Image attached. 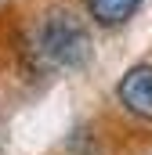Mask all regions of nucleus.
<instances>
[{
  "label": "nucleus",
  "instance_id": "f257e3e1",
  "mask_svg": "<svg viewBox=\"0 0 152 155\" xmlns=\"http://www.w3.org/2000/svg\"><path fill=\"white\" fill-rule=\"evenodd\" d=\"M26 54L43 72H80L94 54V40L69 7H47L26 36Z\"/></svg>",
  "mask_w": 152,
  "mask_h": 155
},
{
  "label": "nucleus",
  "instance_id": "f03ea898",
  "mask_svg": "<svg viewBox=\"0 0 152 155\" xmlns=\"http://www.w3.org/2000/svg\"><path fill=\"white\" fill-rule=\"evenodd\" d=\"M116 101L127 116L152 123V61L130 65L116 83Z\"/></svg>",
  "mask_w": 152,
  "mask_h": 155
},
{
  "label": "nucleus",
  "instance_id": "7ed1b4c3",
  "mask_svg": "<svg viewBox=\"0 0 152 155\" xmlns=\"http://www.w3.org/2000/svg\"><path fill=\"white\" fill-rule=\"evenodd\" d=\"M87 4V18L94 22V25H102V29H119V25H127L134 15H138V7L145 4V0H83Z\"/></svg>",
  "mask_w": 152,
  "mask_h": 155
}]
</instances>
